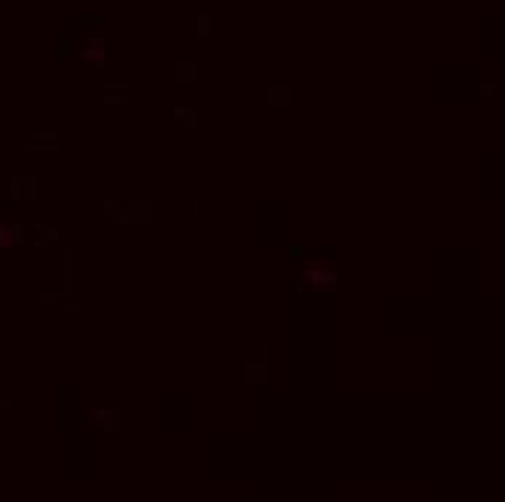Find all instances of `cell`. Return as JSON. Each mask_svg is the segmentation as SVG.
Listing matches in <instances>:
<instances>
[{"label": "cell", "instance_id": "1", "mask_svg": "<svg viewBox=\"0 0 505 502\" xmlns=\"http://www.w3.org/2000/svg\"><path fill=\"white\" fill-rule=\"evenodd\" d=\"M302 281L331 290V288H334V281H337V267H334V262H314V264H308L305 271H302Z\"/></svg>", "mask_w": 505, "mask_h": 502}, {"label": "cell", "instance_id": "2", "mask_svg": "<svg viewBox=\"0 0 505 502\" xmlns=\"http://www.w3.org/2000/svg\"><path fill=\"white\" fill-rule=\"evenodd\" d=\"M18 227H9V224H0V247H9V244H15V241H21L18 238Z\"/></svg>", "mask_w": 505, "mask_h": 502}]
</instances>
